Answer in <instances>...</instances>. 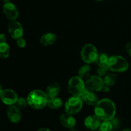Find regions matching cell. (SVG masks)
<instances>
[{
    "mask_svg": "<svg viewBox=\"0 0 131 131\" xmlns=\"http://www.w3.org/2000/svg\"><path fill=\"white\" fill-rule=\"evenodd\" d=\"M95 115L101 120L110 121L114 118L116 114V106L112 100L102 99L95 105Z\"/></svg>",
    "mask_w": 131,
    "mask_h": 131,
    "instance_id": "cell-1",
    "label": "cell"
},
{
    "mask_svg": "<svg viewBox=\"0 0 131 131\" xmlns=\"http://www.w3.org/2000/svg\"><path fill=\"white\" fill-rule=\"evenodd\" d=\"M28 105L35 109H43L47 105L48 97L46 92L41 90H33L27 96Z\"/></svg>",
    "mask_w": 131,
    "mask_h": 131,
    "instance_id": "cell-2",
    "label": "cell"
},
{
    "mask_svg": "<svg viewBox=\"0 0 131 131\" xmlns=\"http://www.w3.org/2000/svg\"><path fill=\"white\" fill-rule=\"evenodd\" d=\"M107 65L110 70L121 73L127 70L129 63L124 57L119 55H113L109 57Z\"/></svg>",
    "mask_w": 131,
    "mask_h": 131,
    "instance_id": "cell-3",
    "label": "cell"
},
{
    "mask_svg": "<svg viewBox=\"0 0 131 131\" xmlns=\"http://www.w3.org/2000/svg\"><path fill=\"white\" fill-rule=\"evenodd\" d=\"M86 90V84L78 76L73 77L68 83V91L73 96L81 97Z\"/></svg>",
    "mask_w": 131,
    "mask_h": 131,
    "instance_id": "cell-4",
    "label": "cell"
},
{
    "mask_svg": "<svg viewBox=\"0 0 131 131\" xmlns=\"http://www.w3.org/2000/svg\"><path fill=\"white\" fill-rule=\"evenodd\" d=\"M81 56L82 60L86 64L94 62L98 56L97 48L92 44H86L82 48Z\"/></svg>",
    "mask_w": 131,
    "mask_h": 131,
    "instance_id": "cell-5",
    "label": "cell"
},
{
    "mask_svg": "<svg viewBox=\"0 0 131 131\" xmlns=\"http://www.w3.org/2000/svg\"><path fill=\"white\" fill-rule=\"evenodd\" d=\"M83 100L80 97L78 96H72L67 100L65 103V109L68 114H76L79 113L83 107Z\"/></svg>",
    "mask_w": 131,
    "mask_h": 131,
    "instance_id": "cell-6",
    "label": "cell"
},
{
    "mask_svg": "<svg viewBox=\"0 0 131 131\" xmlns=\"http://www.w3.org/2000/svg\"><path fill=\"white\" fill-rule=\"evenodd\" d=\"M87 89L93 92H97L102 89L104 83L101 77L97 75L90 76L85 83Z\"/></svg>",
    "mask_w": 131,
    "mask_h": 131,
    "instance_id": "cell-7",
    "label": "cell"
},
{
    "mask_svg": "<svg viewBox=\"0 0 131 131\" xmlns=\"http://www.w3.org/2000/svg\"><path fill=\"white\" fill-rule=\"evenodd\" d=\"M8 32L14 39L17 40L23 37L24 31L21 24L17 21H11L8 24Z\"/></svg>",
    "mask_w": 131,
    "mask_h": 131,
    "instance_id": "cell-8",
    "label": "cell"
},
{
    "mask_svg": "<svg viewBox=\"0 0 131 131\" xmlns=\"http://www.w3.org/2000/svg\"><path fill=\"white\" fill-rule=\"evenodd\" d=\"M0 98L4 104L9 105L16 104L19 98L16 92L12 89L3 90L0 95Z\"/></svg>",
    "mask_w": 131,
    "mask_h": 131,
    "instance_id": "cell-9",
    "label": "cell"
},
{
    "mask_svg": "<svg viewBox=\"0 0 131 131\" xmlns=\"http://www.w3.org/2000/svg\"><path fill=\"white\" fill-rule=\"evenodd\" d=\"M3 11L6 17L11 21H15L19 16V11L16 6L12 3L4 4Z\"/></svg>",
    "mask_w": 131,
    "mask_h": 131,
    "instance_id": "cell-10",
    "label": "cell"
},
{
    "mask_svg": "<svg viewBox=\"0 0 131 131\" xmlns=\"http://www.w3.org/2000/svg\"><path fill=\"white\" fill-rule=\"evenodd\" d=\"M7 116L9 120L14 123H17L21 119V113L17 105H10L7 109Z\"/></svg>",
    "mask_w": 131,
    "mask_h": 131,
    "instance_id": "cell-11",
    "label": "cell"
},
{
    "mask_svg": "<svg viewBox=\"0 0 131 131\" xmlns=\"http://www.w3.org/2000/svg\"><path fill=\"white\" fill-rule=\"evenodd\" d=\"M81 98L83 102L88 104V105H95L98 103L99 99L97 95L93 91L86 89L84 93L81 95Z\"/></svg>",
    "mask_w": 131,
    "mask_h": 131,
    "instance_id": "cell-12",
    "label": "cell"
},
{
    "mask_svg": "<svg viewBox=\"0 0 131 131\" xmlns=\"http://www.w3.org/2000/svg\"><path fill=\"white\" fill-rule=\"evenodd\" d=\"M60 121L63 126L70 129L74 128L76 124V120L75 118L72 114L68 113L61 114L60 117Z\"/></svg>",
    "mask_w": 131,
    "mask_h": 131,
    "instance_id": "cell-13",
    "label": "cell"
},
{
    "mask_svg": "<svg viewBox=\"0 0 131 131\" xmlns=\"http://www.w3.org/2000/svg\"><path fill=\"white\" fill-rule=\"evenodd\" d=\"M84 126L87 128L92 130H95L99 127L101 125V119L95 115L88 116L84 119Z\"/></svg>",
    "mask_w": 131,
    "mask_h": 131,
    "instance_id": "cell-14",
    "label": "cell"
},
{
    "mask_svg": "<svg viewBox=\"0 0 131 131\" xmlns=\"http://www.w3.org/2000/svg\"><path fill=\"white\" fill-rule=\"evenodd\" d=\"M56 40V36L53 33H47L43 34L40 39V43L43 46H48L52 45Z\"/></svg>",
    "mask_w": 131,
    "mask_h": 131,
    "instance_id": "cell-15",
    "label": "cell"
},
{
    "mask_svg": "<svg viewBox=\"0 0 131 131\" xmlns=\"http://www.w3.org/2000/svg\"><path fill=\"white\" fill-rule=\"evenodd\" d=\"M60 91V86L57 82L51 83L47 87L46 90V94L48 98H52L57 96Z\"/></svg>",
    "mask_w": 131,
    "mask_h": 131,
    "instance_id": "cell-16",
    "label": "cell"
},
{
    "mask_svg": "<svg viewBox=\"0 0 131 131\" xmlns=\"http://www.w3.org/2000/svg\"><path fill=\"white\" fill-rule=\"evenodd\" d=\"M47 105H48L49 107L51 109H58L62 107L63 101L60 98L58 97V96L48 98Z\"/></svg>",
    "mask_w": 131,
    "mask_h": 131,
    "instance_id": "cell-17",
    "label": "cell"
},
{
    "mask_svg": "<svg viewBox=\"0 0 131 131\" xmlns=\"http://www.w3.org/2000/svg\"><path fill=\"white\" fill-rule=\"evenodd\" d=\"M91 68L89 65H84L80 68L78 71V77L82 79H88L90 77Z\"/></svg>",
    "mask_w": 131,
    "mask_h": 131,
    "instance_id": "cell-18",
    "label": "cell"
},
{
    "mask_svg": "<svg viewBox=\"0 0 131 131\" xmlns=\"http://www.w3.org/2000/svg\"><path fill=\"white\" fill-rule=\"evenodd\" d=\"M10 47L6 42H0V59H6L10 55Z\"/></svg>",
    "mask_w": 131,
    "mask_h": 131,
    "instance_id": "cell-19",
    "label": "cell"
},
{
    "mask_svg": "<svg viewBox=\"0 0 131 131\" xmlns=\"http://www.w3.org/2000/svg\"><path fill=\"white\" fill-rule=\"evenodd\" d=\"M104 85L107 86H112L115 83L116 81V76L114 73H108L104 76L103 79Z\"/></svg>",
    "mask_w": 131,
    "mask_h": 131,
    "instance_id": "cell-20",
    "label": "cell"
},
{
    "mask_svg": "<svg viewBox=\"0 0 131 131\" xmlns=\"http://www.w3.org/2000/svg\"><path fill=\"white\" fill-rule=\"evenodd\" d=\"M109 57L105 53H99L98 54L97 59H96L94 63L97 64L98 66H101L102 65H104V64H107V60H108Z\"/></svg>",
    "mask_w": 131,
    "mask_h": 131,
    "instance_id": "cell-21",
    "label": "cell"
},
{
    "mask_svg": "<svg viewBox=\"0 0 131 131\" xmlns=\"http://www.w3.org/2000/svg\"><path fill=\"white\" fill-rule=\"evenodd\" d=\"M113 129V127L110 121H103L99 127V131H112Z\"/></svg>",
    "mask_w": 131,
    "mask_h": 131,
    "instance_id": "cell-22",
    "label": "cell"
},
{
    "mask_svg": "<svg viewBox=\"0 0 131 131\" xmlns=\"http://www.w3.org/2000/svg\"><path fill=\"white\" fill-rule=\"evenodd\" d=\"M110 70L107 64H104V65H102L101 66H99L98 69H97V74L99 77H103L107 74V72Z\"/></svg>",
    "mask_w": 131,
    "mask_h": 131,
    "instance_id": "cell-23",
    "label": "cell"
},
{
    "mask_svg": "<svg viewBox=\"0 0 131 131\" xmlns=\"http://www.w3.org/2000/svg\"><path fill=\"white\" fill-rule=\"evenodd\" d=\"M16 104L17 106L19 109H24V108L26 107L27 105H28L27 99L24 98H18Z\"/></svg>",
    "mask_w": 131,
    "mask_h": 131,
    "instance_id": "cell-24",
    "label": "cell"
},
{
    "mask_svg": "<svg viewBox=\"0 0 131 131\" xmlns=\"http://www.w3.org/2000/svg\"><path fill=\"white\" fill-rule=\"evenodd\" d=\"M17 44L19 47L20 48H24L26 46V42L24 40V39H23V37L17 40Z\"/></svg>",
    "mask_w": 131,
    "mask_h": 131,
    "instance_id": "cell-25",
    "label": "cell"
},
{
    "mask_svg": "<svg viewBox=\"0 0 131 131\" xmlns=\"http://www.w3.org/2000/svg\"><path fill=\"white\" fill-rule=\"evenodd\" d=\"M110 121L111 122L113 125V128H118L119 126V121L117 119H115V118H113L111 120H110Z\"/></svg>",
    "mask_w": 131,
    "mask_h": 131,
    "instance_id": "cell-26",
    "label": "cell"
},
{
    "mask_svg": "<svg viewBox=\"0 0 131 131\" xmlns=\"http://www.w3.org/2000/svg\"><path fill=\"white\" fill-rule=\"evenodd\" d=\"M126 51L128 53V54L129 55V56L131 57V42H128L126 44Z\"/></svg>",
    "mask_w": 131,
    "mask_h": 131,
    "instance_id": "cell-27",
    "label": "cell"
},
{
    "mask_svg": "<svg viewBox=\"0 0 131 131\" xmlns=\"http://www.w3.org/2000/svg\"><path fill=\"white\" fill-rule=\"evenodd\" d=\"M6 36L4 33L0 34V42H6Z\"/></svg>",
    "mask_w": 131,
    "mask_h": 131,
    "instance_id": "cell-28",
    "label": "cell"
},
{
    "mask_svg": "<svg viewBox=\"0 0 131 131\" xmlns=\"http://www.w3.org/2000/svg\"><path fill=\"white\" fill-rule=\"evenodd\" d=\"M102 90H103L104 92H108V91H110V87L107 86H106V85H104L103 87V88H102Z\"/></svg>",
    "mask_w": 131,
    "mask_h": 131,
    "instance_id": "cell-29",
    "label": "cell"
},
{
    "mask_svg": "<svg viewBox=\"0 0 131 131\" xmlns=\"http://www.w3.org/2000/svg\"><path fill=\"white\" fill-rule=\"evenodd\" d=\"M37 131H51L48 128H41L40 129H38Z\"/></svg>",
    "mask_w": 131,
    "mask_h": 131,
    "instance_id": "cell-30",
    "label": "cell"
},
{
    "mask_svg": "<svg viewBox=\"0 0 131 131\" xmlns=\"http://www.w3.org/2000/svg\"><path fill=\"white\" fill-rule=\"evenodd\" d=\"M2 91H3V90H2V86H1V83H0V95H1V92H2Z\"/></svg>",
    "mask_w": 131,
    "mask_h": 131,
    "instance_id": "cell-31",
    "label": "cell"
},
{
    "mask_svg": "<svg viewBox=\"0 0 131 131\" xmlns=\"http://www.w3.org/2000/svg\"><path fill=\"white\" fill-rule=\"evenodd\" d=\"M3 1H4V3H10V0H3Z\"/></svg>",
    "mask_w": 131,
    "mask_h": 131,
    "instance_id": "cell-32",
    "label": "cell"
},
{
    "mask_svg": "<svg viewBox=\"0 0 131 131\" xmlns=\"http://www.w3.org/2000/svg\"><path fill=\"white\" fill-rule=\"evenodd\" d=\"M122 131H131V130L129 129V128H125V129L123 130Z\"/></svg>",
    "mask_w": 131,
    "mask_h": 131,
    "instance_id": "cell-33",
    "label": "cell"
},
{
    "mask_svg": "<svg viewBox=\"0 0 131 131\" xmlns=\"http://www.w3.org/2000/svg\"><path fill=\"white\" fill-rule=\"evenodd\" d=\"M70 131H78V130L75 129V128H71V129L70 130Z\"/></svg>",
    "mask_w": 131,
    "mask_h": 131,
    "instance_id": "cell-34",
    "label": "cell"
},
{
    "mask_svg": "<svg viewBox=\"0 0 131 131\" xmlns=\"http://www.w3.org/2000/svg\"><path fill=\"white\" fill-rule=\"evenodd\" d=\"M96 1H104V0H96Z\"/></svg>",
    "mask_w": 131,
    "mask_h": 131,
    "instance_id": "cell-35",
    "label": "cell"
}]
</instances>
